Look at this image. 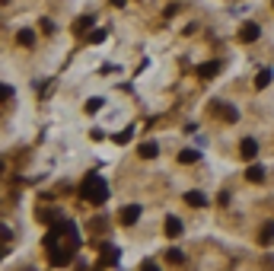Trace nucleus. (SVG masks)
Masks as SVG:
<instances>
[{"label": "nucleus", "instance_id": "obj_1", "mask_svg": "<svg viewBox=\"0 0 274 271\" xmlns=\"http://www.w3.org/2000/svg\"><path fill=\"white\" fill-rule=\"evenodd\" d=\"M80 195H83V201H90V204H105V198H109V185H105L102 175H86Z\"/></svg>", "mask_w": 274, "mask_h": 271}, {"label": "nucleus", "instance_id": "obj_2", "mask_svg": "<svg viewBox=\"0 0 274 271\" xmlns=\"http://www.w3.org/2000/svg\"><path fill=\"white\" fill-rule=\"evenodd\" d=\"M258 35H262V29H258L255 23H245L243 29H239V42H245V45H249V42H258Z\"/></svg>", "mask_w": 274, "mask_h": 271}, {"label": "nucleus", "instance_id": "obj_3", "mask_svg": "<svg viewBox=\"0 0 274 271\" xmlns=\"http://www.w3.org/2000/svg\"><path fill=\"white\" fill-rule=\"evenodd\" d=\"M239 157H243V160H255L258 157V144L252 137H245L243 144H239Z\"/></svg>", "mask_w": 274, "mask_h": 271}, {"label": "nucleus", "instance_id": "obj_4", "mask_svg": "<svg viewBox=\"0 0 274 271\" xmlns=\"http://www.w3.org/2000/svg\"><path fill=\"white\" fill-rule=\"evenodd\" d=\"M137 220H140V204H128L122 211V223H124V227H134Z\"/></svg>", "mask_w": 274, "mask_h": 271}, {"label": "nucleus", "instance_id": "obj_5", "mask_svg": "<svg viewBox=\"0 0 274 271\" xmlns=\"http://www.w3.org/2000/svg\"><path fill=\"white\" fill-rule=\"evenodd\" d=\"M118 255H122L118 249L105 246V249H102V259H99V265H102V268H109V265H118Z\"/></svg>", "mask_w": 274, "mask_h": 271}, {"label": "nucleus", "instance_id": "obj_6", "mask_svg": "<svg viewBox=\"0 0 274 271\" xmlns=\"http://www.w3.org/2000/svg\"><path fill=\"white\" fill-rule=\"evenodd\" d=\"M213 112H220V118H223V121H230V125L239 118V112H236L233 105H226V102H217V108H213Z\"/></svg>", "mask_w": 274, "mask_h": 271}, {"label": "nucleus", "instance_id": "obj_7", "mask_svg": "<svg viewBox=\"0 0 274 271\" xmlns=\"http://www.w3.org/2000/svg\"><path fill=\"white\" fill-rule=\"evenodd\" d=\"M163 230H166V236H182V220L179 217H166Z\"/></svg>", "mask_w": 274, "mask_h": 271}, {"label": "nucleus", "instance_id": "obj_8", "mask_svg": "<svg viewBox=\"0 0 274 271\" xmlns=\"http://www.w3.org/2000/svg\"><path fill=\"white\" fill-rule=\"evenodd\" d=\"M217 70H220V64H217V61H207V64H198V77H201V80H211Z\"/></svg>", "mask_w": 274, "mask_h": 271}, {"label": "nucleus", "instance_id": "obj_9", "mask_svg": "<svg viewBox=\"0 0 274 271\" xmlns=\"http://www.w3.org/2000/svg\"><path fill=\"white\" fill-rule=\"evenodd\" d=\"M271 77H274V73H271V67H265V70H258V73H255V90H265V86L271 83Z\"/></svg>", "mask_w": 274, "mask_h": 271}, {"label": "nucleus", "instance_id": "obj_10", "mask_svg": "<svg viewBox=\"0 0 274 271\" xmlns=\"http://www.w3.org/2000/svg\"><path fill=\"white\" fill-rule=\"evenodd\" d=\"M258 242H262V246H271V242H274V223H265V227H262Z\"/></svg>", "mask_w": 274, "mask_h": 271}, {"label": "nucleus", "instance_id": "obj_11", "mask_svg": "<svg viewBox=\"0 0 274 271\" xmlns=\"http://www.w3.org/2000/svg\"><path fill=\"white\" fill-rule=\"evenodd\" d=\"M35 217H38L42 223H58V220H61V211H58V207H51V211H38Z\"/></svg>", "mask_w": 274, "mask_h": 271}, {"label": "nucleus", "instance_id": "obj_12", "mask_svg": "<svg viewBox=\"0 0 274 271\" xmlns=\"http://www.w3.org/2000/svg\"><path fill=\"white\" fill-rule=\"evenodd\" d=\"M185 204H191V207H204L207 198H204L201 192H188V195H185Z\"/></svg>", "mask_w": 274, "mask_h": 271}, {"label": "nucleus", "instance_id": "obj_13", "mask_svg": "<svg viewBox=\"0 0 274 271\" xmlns=\"http://www.w3.org/2000/svg\"><path fill=\"white\" fill-rule=\"evenodd\" d=\"M16 42H19V45H26V48H29V45H35V32H32V29H19Z\"/></svg>", "mask_w": 274, "mask_h": 271}, {"label": "nucleus", "instance_id": "obj_14", "mask_svg": "<svg viewBox=\"0 0 274 271\" xmlns=\"http://www.w3.org/2000/svg\"><path fill=\"white\" fill-rule=\"evenodd\" d=\"M156 153H159V147L153 144V140H147V144H140V157H144V160H153V157H156Z\"/></svg>", "mask_w": 274, "mask_h": 271}, {"label": "nucleus", "instance_id": "obj_15", "mask_svg": "<svg viewBox=\"0 0 274 271\" xmlns=\"http://www.w3.org/2000/svg\"><path fill=\"white\" fill-rule=\"evenodd\" d=\"M166 262H169V265H185L182 249H169V252H166Z\"/></svg>", "mask_w": 274, "mask_h": 271}, {"label": "nucleus", "instance_id": "obj_16", "mask_svg": "<svg viewBox=\"0 0 274 271\" xmlns=\"http://www.w3.org/2000/svg\"><path fill=\"white\" fill-rule=\"evenodd\" d=\"M245 179H249V182H262V179H265V169H262V166H249Z\"/></svg>", "mask_w": 274, "mask_h": 271}, {"label": "nucleus", "instance_id": "obj_17", "mask_svg": "<svg viewBox=\"0 0 274 271\" xmlns=\"http://www.w3.org/2000/svg\"><path fill=\"white\" fill-rule=\"evenodd\" d=\"M198 157H201L198 150H182L179 153V163H198Z\"/></svg>", "mask_w": 274, "mask_h": 271}, {"label": "nucleus", "instance_id": "obj_18", "mask_svg": "<svg viewBox=\"0 0 274 271\" xmlns=\"http://www.w3.org/2000/svg\"><path fill=\"white\" fill-rule=\"evenodd\" d=\"M99 105H102V99H90V102H86V112H96Z\"/></svg>", "mask_w": 274, "mask_h": 271}]
</instances>
